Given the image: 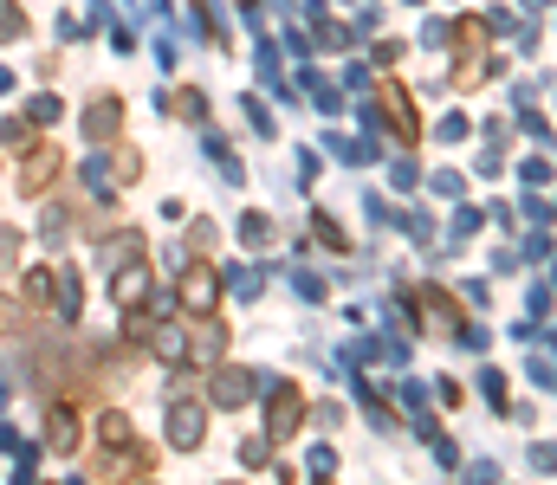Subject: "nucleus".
<instances>
[{
	"label": "nucleus",
	"mask_w": 557,
	"mask_h": 485,
	"mask_svg": "<svg viewBox=\"0 0 557 485\" xmlns=\"http://www.w3.org/2000/svg\"><path fill=\"white\" fill-rule=\"evenodd\" d=\"M59 169H65V149H59V143L33 149V156H26V169H20V188H26V194H46Z\"/></svg>",
	"instance_id": "nucleus-8"
},
{
	"label": "nucleus",
	"mask_w": 557,
	"mask_h": 485,
	"mask_svg": "<svg viewBox=\"0 0 557 485\" xmlns=\"http://www.w3.org/2000/svg\"><path fill=\"white\" fill-rule=\"evenodd\" d=\"M376 104H383V117H389V136H396V143H421V117H415L409 91H402L396 78H376Z\"/></svg>",
	"instance_id": "nucleus-3"
},
{
	"label": "nucleus",
	"mask_w": 557,
	"mask_h": 485,
	"mask_svg": "<svg viewBox=\"0 0 557 485\" xmlns=\"http://www.w3.org/2000/svg\"><path fill=\"white\" fill-rule=\"evenodd\" d=\"M149 460H156V447H137V440H117V447L98 460V479H104V485H130V479H143V473H149Z\"/></svg>",
	"instance_id": "nucleus-5"
},
{
	"label": "nucleus",
	"mask_w": 557,
	"mask_h": 485,
	"mask_svg": "<svg viewBox=\"0 0 557 485\" xmlns=\"http://www.w3.org/2000/svg\"><path fill=\"white\" fill-rule=\"evenodd\" d=\"M415 311H421V324H428L434 330V337H473V330H467V317H460L454 311V304H447V291H415Z\"/></svg>",
	"instance_id": "nucleus-6"
},
{
	"label": "nucleus",
	"mask_w": 557,
	"mask_h": 485,
	"mask_svg": "<svg viewBox=\"0 0 557 485\" xmlns=\"http://www.w3.org/2000/svg\"><path fill=\"white\" fill-rule=\"evenodd\" d=\"M162 110H175V117H201V91H162Z\"/></svg>",
	"instance_id": "nucleus-13"
},
{
	"label": "nucleus",
	"mask_w": 557,
	"mask_h": 485,
	"mask_svg": "<svg viewBox=\"0 0 557 485\" xmlns=\"http://www.w3.org/2000/svg\"><path fill=\"white\" fill-rule=\"evenodd\" d=\"M298 421H305V395H298V382H273V395H266V440L285 447V440L298 434Z\"/></svg>",
	"instance_id": "nucleus-1"
},
{
	"label": "nucleus",
	"mask_w": 557,
	"mask_h": 485,
	"mask_svg": "<svg viewBox=\"0 0 557 485\" xmlns=\"http://www.w3.org/2000/svg\"><path fill=\"white\" fill-rule=\"evenodd\" d=\"M0 143H7V149H26V123L7 117V123H0Z\"/></svg>",
	"instance_id": "nucleus-19"
},
{
	"label": "nucleus",
	"mask_w": 557,
	"mask_h": 485,
	"mask_svg": "<svg viewBox=\"0 0 557 485\" xmlns=\"http://www.w3.org/2000/svg\"><path fill=\"white\" fill-rule=\"evenodd\" d=\"M111 298L124 304V311H130V304H143V298H149V266H143V253H137V259H124V272L111 266Z\"/></svg>",
	"instance_id": "nucleus-9"
},
{
	"label": "nucleus",
	"mask_w": 557,
	"mask_h": 485,
	"mask_svg": "<svg viewBox=\"0 0 557 485\" xmlns=\"http://www.w3.org/2000/svg\"><path fill=\"white\" fill-rule=\"evenodd\" d=\"M13 330H20V304L0 291V337H13Z\"/></svg>",
	"instance_id": "nucleus-18"
},
{
	"label": "nucleus",
	"mask_w": 557,
	"mask_h": 485,
	"mask_svg": "<svg viewBox=\"0 0 557 485\" xmlns=\"http://www.w3.org/2000/svg\"><path fill=\"white\" fill-rule=\"evenodd\" d=\"M46 447H52V453H78V421H72L65 408L46 414Z\"/></svg>",
	"instance_id": "nucleus-11"
},
{
	"label": "nucleus",
	"mask_w": 557,
	"mask_h": 485,
	"mask_svg": "<svg viewBox=\"0 0 557 485\" xmlns=\"http://www.w3.org/2000/svg\"><path fill=\"white\" fill-rule=\"evenodd\" d=\"M253 388H260V376L253 369H240V363H227V369H214V408H247L253 401Z\"/></svg>",
	"instance_id": "nucleus-7"
},
{
	"label": "nucleus",
	"mask_w": 557,
	"mask_h": 485,
	"mask_svg": "<svg viewBox=\"0 0 557 485\" xmlns=\"http://www.w3.org/2000/svg\"><path fill=\"white\" fill-rule=\"evenodd\" d=\"M311 233H318V240H324V246H331V253H344V246H350V240H344V233H337V220H324V214H318V220H311Z\"/></svg>",
	"instance_id": "nucleus-17"
},
{
	"label": "nucleus",
	"mask_w": 557,
	"mask_h": 485,
	"mask_svg": "<svg viewBox=\"0 0 557 485\" xmlns=\"http://www.w3.org/2000/svg\"><path fill=\"white\" fill-rule=\"evenodd\" d=\"M98 434H104V447H117V440H137V434H130V414H124V408H111V414H104V421H98Z\"/></svg>",
	"instance_id": "nucleus-14"
},
{
	"label": "nucleus",
	"mask_w": 557,
	"mask_h": 485,
	"mask_svg": "<svg viewBox=\"0 0 557 485\" xmlns=\"http://www.w3.org/2000/svg\"><path fill=\"white\" fill-rule=\"evenodd\" d=\"M182 311L188 317H214L221 311V272H214L208 259H195V266L182 272Z\"/></svg>",
	"instance_id": "nucleus-4"
},
{
	"label": "nucleus",
	"mask_w": 557,
	"mask_h": 485,
	"mask_svg": "<svg viewBox=\"0 0 557 485\" xmlns=\"http://www.w3.org/2000/svg\"><path fill=\"white\" fill-rule=\"evenodd\" d=\"M240 460H247V466H266L273 453H266V440H240Z\"/></svg>",
	"instance_id": "nucleus-20"
},
{
	"label": "nucleus",
	"mask_w": 557,
	"mask_h": 485,
	"mask_svg": "<svg viewBox=\"0 0 557 485\" xmlns=\"http://www.w3.org/2000/svg\"><path fill=\"white\" fill-rule=\"evenodd\" d=\"M117 130H124V104H117V97H98V104L85 110V136H98V143H111Z\"/></svg>",
	"instance_id": "nucleus-10"
},
{
	"label": "nucleus",
	"mask_w": 557,
	"mask_h": 485,
	"mask_svg": "<svg viewBox=\"0 0 557 485\" xmlns=\"http://www.w3.org/2000/svg\"><path fill=\"white\" fill-rule=\"evenodd\" d=\"M20 298L33 304V311H52V266H46V272H26V279H20Z\"/></svg>",
	"instance_id": "nucleus-12"
},
{
	"label": "nucleus",
	"mask_w": 557,
	"mask_h": 485,
	"mask_svg": "<svg viewBox=\"0 0 557 485\" xmlns=\"http://www.w3.org/2000/svg\"><path fill=\"white\" fill-rule=\"evenodd\" d=\"M240 240H247V246H273V220H266V214H247V220H240Z\"/></svg>",
	"instance_id": "nucleus-15"
},
{
	"label": "nucleus",
	"mask_w": 557,
	"mask_h": 485,
	"mask_svg": "<svg viewBox=\"0 0 557 485\" xmlns=\"http://www.w3.org/2000/svg\"><path fill=\"white\" fill-rule=\"evenodd\" d=\"M20 33H26V13L13 0H0V39H20Z\"/></svg>",
	"instance_id": "nucleus-16"
},
{
	"label": "nucleus",
	"mask_w": 557,
	"mask_h": 485,
	"mask_svg": "<svg viewBox=\"0 0 557 485\" xmlns=\"http://www.w3.org/2000/svg\"><path fill=\"white\" fill-rule=\"evenodd\" d=\"M201 440H208V401L175 395V401H169V447H175V453H195Z\"/></svg>",
	"instance_id": "nucleus-2"
}]
</instances>
